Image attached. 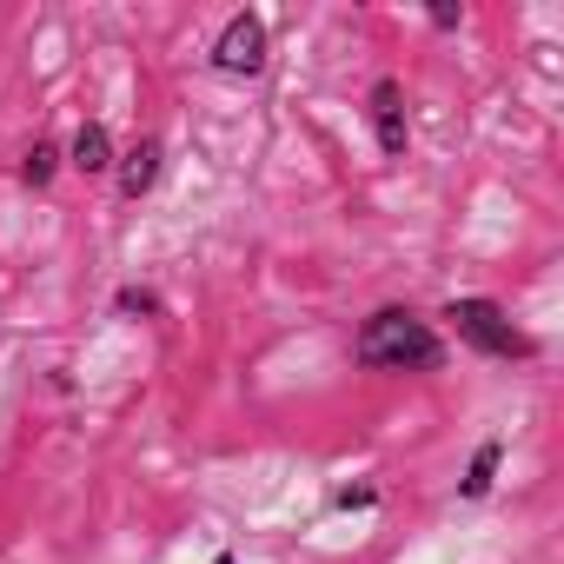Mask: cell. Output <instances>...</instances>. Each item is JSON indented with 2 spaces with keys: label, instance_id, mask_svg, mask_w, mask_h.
<instances>
[{
  "label": "cell",
  "instance_id": "obj_1",
  "mask_svg": "<svg viewBox=\"0 0 564 564\" xmlns=\"http://www.w3.org/2000/svg\"><path fill=\"white\" fill-rule=\"evenodd\" d=\"M352 359H359L366 372H438V366H445V339H438L419 313L379 306V313L359 326Z\"/></svg>",
  "mask_w": 564,
  "mask_h": 564
},
{
  "label": "cell",
  "instance_id": "obj_2",
  "mask_svg": "<svg viewBox=\"0 0 564 564\" xmlns=\"http://www.w3.org/2000/svg\"><path fill=\"white\" fill-rule=\"evenodd\" d=\"M445 319H452L458 339H465L471 352H485V359H531V352H538V339H531L524 326H511V313H505L498 300H452Z\"/></svg>",
  "mask_w": 564,
  "mask_h": 564
},
{
  "label": "cell",
  "instance_id": "obj_3",
  "mask_svg": "<svg viewBox=\"0 0 564 564\" xmlns=\"http://www.w3.org/2000/svg\"><path fill=\"white\" fill-rule=\"evenodd\" d=\"M213 74H226V80L265 74V21H259V14H232V21L219 28V41H213Z\"/></svg>",
  "mask_w": 564,
  "mask_h": 564
},
{
  "label": "cell",
  "instance_id": "obj_4",
  "mask_svg": "<svg viewBox=\"0 0 564 564\" xmlns=\"http://www.w3.org/2000/svg\"><path fill=\"white\" fill-rule=\"evenodd\" d=\"M372 127H379V153L386 160H399L405 153V94H399V80H372Z\"/></svg>",
  "mask_w": 564,
  "mask_h": 564
},
{
  "label": "cell",
  "instance_id": "obj_5",
  "mask_svg": "<svg viewBox=\"0 0 564 564\" xmlns=\"http://www.w3.org/2000/svg\"><path fill=\"white\" fill-rule=\"evenodd\" d=\"M160 160H166V147H160V140H140L133 153H120V160H113V173H120V199H140V193H153V180H160Z\"/></svg>",
  "mask_w": 564,
  "mask_h": 564
},
{
  "label": "cell",
  "instance_id": "obj_6",
  "mask_svg": "<svg viewBox=\"0 0 564 564\" xmlns=\"http://www.w3.org/2000/svg\"><path fill=\"white\" fill-rule=\"evenodd\" d=\"M113 160H120V153H113V133H107L100 120H87V127L74 133V147H67V166L87 173V180H94V173H113Z\"/></svg>",
  "mask_w": 564,
  "mask_h": 564
},
{
  "label": "cell",
  "instance_id": "obj_7",
  "mask_svg": "<svg viewBox=\"0 0 564 564\" xmlns=\"http://www.w3.org/2000/svg\"><path fill=\"white\" fill-rule=\"evenodd\" d=\"M498 465H505V438H485L478 452H471V465H465V478H458V491L478 505V498H491V485H498Z\"/></svg>",
  "mask_w": 564,
  "mask_h": 564
},
{
  "label": "cell",
  "instance_id": "obj_8",
  "mask_svg": "<svg viewBox=\"0 0 564 564\" xmlns=\"http://www.w3.org/2000/svg\"><path fill=\"white\" fill-rule=\"evenodd\" d=\"M54 173H61V147H54V140H34V153L21 160V180H28V186H47Z\"/></svg>",
  "mask_w": 564,
  "mask_h": 564
},
{
  "label": "cell",
  "instance_id": "obj_9",
  "mask_svg": "<svg viewBox=\"0 0 564 564\" xmlns=\"http://www.w3.org/2000/svg\"><path fill=\"white\" fill-rule=\"evenodd\" d=\"M113 306H120V313H140V319H153V313H160V300H153L147 286H120V293H113Z\"/></svg>",
  "mask_w": 564,
  "mask_h": 564
},
{
  "label": "cell",
  "instance_id": "obj_10",
  "mask_svg": "<svg viewBox=\"0 0 564 564\" xmlns=\"http://www.w3.org/2000/svg\"><path fill=\"white\" fill-rule=\"evenodd\" d=\"M333 505H339V511H372V505H379V491H372V485H346Z\"/></svg>",
  "mask_w": 564,
  "mask_h": 564
},
{
  "label": "cell",
  "instance_id": "obj_11",
  "mask_svg": "<svg viewBox=\"0 0 564 564\" xmlns=\"http://www.w3.org/2000/svg\"><path fill=\"white\" fill-rule=\"evenodd\" d=\"M213 564H232V551H219V557H213Z\"/></svg>",
  "mask_w": 564,
  "mask_h": 564
}]
</instances>
